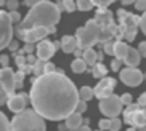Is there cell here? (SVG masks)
<instances>
[{"label": "cell", "instance_id": "24", "mask_svg": "<svg viewBox=\"0 0 146 131\" xmlns=\"http://www.w3.org/2000/svg\"><path fill=\"white\" fill-rule=\"evenodd\" d=\"M77 2V10L80 11H90L93 8V0H76Z\"/></svg>", "mask_w": 146, "mask_h": 131}, {"label": "cell", "instance_id": "48", "mask_svg": "<svg viewBox=\"0 0 146 131\" xmlns=\"http://www.w3.org/2000/svg\"><path fill=\"white\" fill-rule=\"evenodd\" d=\"M103 51H98V63H103Z\"/></svg>", "mask_w": 146, "mask_h": 131}, {"label": "cell", "instance_id": "21", "mask_svg": "<svg viewBox=\"0 0 146 131\" xmlns=\"http://www.w3.org/2000/svg\"><path fill=\"white\" fill-rule=\"evenodd\" d=\"M82 59L87 63V66H92L93 67L95 64L98 63V53L93 50V48H88V50L84 51V58Z\"/></svg>", "mask_w": 146, "mask_h": 131}, {"label": "cell", "instance_id": "10", "mask_svg": "<svg viewBox=\"0 0 146 131\" xmlns=\"http://www.w3.org/2000/svg\"><path fill=\"white\" fill-rule=\"evenodd\" d=\"M119 78L124 82L127 86H140L141 82L145 80V75H143L141 72H140V69H137V67H125V69H120Z\"/></svg>", "mask_w": 146, "mask_h": 131}, {"label": "cell", "instance_id": "43", "mask_svg": "<svg viewBox=\"0 0 146 131\" xmlns=\"http://www.w3.org/2000/svg\"><path fill=\"white\" fill-rule=\"evenodd\" d=\"M138 51H140L141 58H146V42H141L138 45Z\"/></svg>", "mask_w": 146, "mask_h": 131}, {"label": "cell", "instance_id": "54", "mask_svg": "<svg viewBox=\"0 0 146 131\" xmlns=\"http://www.w3.org/2000/svg\"><path fill=\"white\" fill-rule=\"evenodd\" d=\"M111 2H114V0H111Z\"/></svg>", "mask_w": 146, "mask_h": 131}, {"label": "cell", "instance_id": "17", "mask_svg": "<svg viewBox=\"0 0 146 131\" xmlns=\"http://www.w3.org/2000/svg\"><path fill=\"white\" fill-rule=\"evenodd\" d=\"M82 125H84V118H82V114H79V112H74L72 115H69L66 118V126L71 131H77Z\"/></svg>", "mask_w": 146, "mask_h": 131}, {"label": "cell", "instance_id": "38", "mask_svg": "<svg viewBox=\"0 0 146 131\" xmlns=\"http://www.w3.org/2000/svg\"><path fill=\"white\" fill-rule=\"evenodd\" d=\"M122 63H124V61L114 59V61L111 63V70H119V72H120V66H122Z\"/></svg>", "mask_w": 146, "mask_h": 131}, {"label": "cell", "instance_id": "47", "mask_svg": "<svg viewBox=\"0 0 146 131\" xmlns=\"http://www.w3.org/2000/svg\"><path fill=\"white\" fill-rule=\"evenodd\" d=\"M122 5H132V3H137V0H120Z\"/></svg>", "mask_w": 146, "mask_h": 131}, {"label": "cell", "instance_id": "44", "mask_svg": "<svg viewBox=\"0 0 146 131\" xmlns=\"http://www.w3.org/2000/svg\"><path fill=\"white\" fill-rule=\"evenodd\" d=\"M34 48H37L35 47V43H26V45H24V51H26L27 55L34 53Z\"/></svg>", "mask_w": 146, "mask_h": 131}, {"label": "cell", "instance_id": "37", "mask_svg": "<svg viewBox=\"0 0 146 131\" xmlns=\"http://www.w3.org/2000/svg\"><path fill=\"white\" fill-rule=\"evenodd\" d=\"M87 110V101H79V104H77V110H76V112H79V114H84V112H85Z\"/></svg>", "mask_w": 146, "mask_h": 131}, {"label": "cell", "instance_id": "4", "mask_svg": "<svg viewBox=\"0 0 146 131\" xmlns=\"http://www.w3.org/2000/svg\"><path fill=\"white\" fill-rule=\"evenodd\" d=\"M117 16H119V35H117V40H122V38H124L125 42L135 40L137 30L140 27L141 16H137L133 13L125 11L124 8L117 10Z\"/></svg>", "mask_w": 146, "mask_h": 131}, {"label": "cell", "instance_id": "35", "mask_svg": "<svg viewBox=\"0 0 146 131\" xmlns=\"http://www.w3.org/2000/svg\"><path fill=\"white\" fill-rule=\"evenodd\" d=\"M120 126H122V122H120V118H112V126L109 131H119Z\"/></svg>", "mask_w": 146, "mask_h": 131}, {"label": "cell", "instance_id": "5", "mask_svg": "<svg viewBox=\"0 0 146 131\" xmlns=\"http://www.w3.org/2000/svg\"><path fill=\"white\" fill-rule=\"evenodd\" d=\"M98 32H100V26L96 24L95 19L87 21L85 26L79 27L77 32H76V38L79 42V48L82 50H88L93 45L98 43Z\"/></svg>", "mask_w": 146, "mask_h": 131}, {"label": "cell", "instance_id": "32", "mask_svg": "<svg viewBox=\"0 0 146 131\" xmlns=\"http://www.w3.org/2000/svg\"><path fill=\"white\" fill-rule=\"evenodd\" d=\"M111 0H93V5L98 8H108V5H111Z\"/></svg>", "mask_w": 146, "mask_h": 131}, {"label": "cell", "instance_id": "19", "mask_svg": "<svg viewBox=\"0 0 146 131\" xmlns=\"http://www.w3.org/2000/svg\"><path fill=\"white\" fill-rule=\"evenodd\" d=\"M129 50H130V47L124 42V40H116V48H114V56H116V59L125 61V58L129 55Z\"/></svg>", "mask_w": 146, "mask_h": 131}, {"label": "cell", "instance_id": "46", "mask_svg": "<svg viewBox=\"0 0 146 131\" xmlns=\"http://www.w3.org/2000/svg\"><path fill=\"white\" fill-rule=\"evenodd\" d=\"M56 5H58V8H60V11H61V13L66 11V8H64V2H63V0H58V2H56Z\"/></svg>", "mask_w": 146, "mask_h": 131}, {"label": "cell", "instance_id": "42", "mask_svg": "<svg viewBox=\"0 0 146 131\" xmlns=\"http://www.w3.org/2000/svg\"><path fill=\"white\" fill-rule=\"evenodd\" d=\"M8 50L11 51V53H16V51L19 50V43H18L16 40H13V42H11V43L8 45Z\"/></svg>", "mask_w": 146, "mask_h": 131}, {"label": "cell", "instance_id": "34", "mask_svg": "<svg viewBox=\"0 0 146 131\" xmlns=\"http://www.w3.org/2000/svg\"><path fill=\"white\" fill-rule=\"evenodd\" d=\"M135 8L138 11H146V0H137V3H135Z\"/></svg>", "mask_w": 146, "mask_h": 131}, {"label": "cell", "instance_id": "2", "mask_svg": "<svg viewBox=\"0 0 146 131\" xmlns=\"http://www.w3.org/2000/svg\"><path fill=\"white\" fill-rule=\"evenodd\" d=\"M61 19V11L58 5L45 0L42 3L35 5L27 11L21 24H18L19 29H32V27H50L56 26Z\"/></svg>", "mask_w": 146, "mask_h": 131}, {"label": "cell", "instance_id": "49", "mask_svg": "<svg viewBox=\"0 0 146 131\" xmlns=\"http://www.w3.org/2000/svg\"><path fill=\"white\" fill-rule=\"evenodd\" d=\"M53 43H55V48H56V50H60V48H61V40H56V42H53Z\"/></svg>", "mask_w": 146, "mask_h": 131}, {"label": "cell", "instance_id": "8", "mask_svg": "<svg viewBox=\"0 0 146 131\" xmlns=\"http://www.w3.org/2000/svg\"><path fill=\"white\" fill-rule=\"evenodd\" d=\"M122 107H124L122 99H120V96H116V94L100 101V110L106 118H117V115L122 112Z\"/></svg>", "mask_w": 146, "mask_h": 131}, {"label": "cell", "instance_id": "45", "mask_svg": "<svg viewBox=\"0 0 146 131\" xmlns=\"http://www.w3.org/2000/svg\"><path fill=\"white\" fill-rule=\"evenodd\" d=\"M0 63H2V67H10L8 64H10V59H8V56L7 55H2L0 56Z\"/></svg>", "mask_w": 146, "mask_h": 131}, {"label": "cell", "instance_id": "33", "mask_svg": "<svg viewBox=\"0 0 146 131\" xmlns=\"http://www.w3.org/2000/svg\"><path fill=\"white\" fill-rule=\"evenodd\" d=\"M7 7H8V11H16L18 7H19V2L18 0H8L7 2Z\"/></svg>", "mask_w": 146, "mask_h": 131}, {"label": "cell", "instance_id": "28", "mask_svg": "<svg viewBox=\"0 0 146 131\" xmlns=\"http://www.w3.org/2000/svg\"><path fill=\"white\" fill-rule=\"evenodd\" d=\"M64 2V8L68 13H72L74 10H77V2L76 0H63Z\"/></svg>", "mask_w": 146, "mask_h": 131}, {"label": "cell", "instance_id": "15", "mask_svg": "<svg viewBox=\"0 0 146 131\" xmlns=\"http://www.w3.org/2000/svg\"><path fill=\"white\" fill-rule=\"evenodd\" d=\"M95 21L98 26H111L114 24V19H112V13L108 8H98L96 10V14H95Z\"/></svg>", "mask_w": 146, "mask_h": 131}, {"label": "cell", "instance_id": "52", "mask_svg": "<svg viewBox=\"0 0 146 131\" xmlns=\"http://www.w3.org/2000/svg\"><path fill=\"white\" fill-rule=\"evenodd\" d=\"M96 131H103V130H96Z\"/></svg>", "mask_w": 146, "mask_h": 131}, {"label": "cell", "instance_id": "39", "mask_svg": "<svg viewBox=\"0 0 146 131\" xmlns=\"http://www.w3.org/2000/svg\"><path fill=\"white\" fill-rule=\"evenodd\" d=\"M24 2V5L26 7H29V8H32V7H35V5L42 3V2H45V0H23Z\"/></svg>", "mask_w": 146, "mask_h": 131}, {"label": "cell", "instance_id": "1", "mask_svg": "<svg viewBox=\"0 0 146 131\" xmlns=\"http://www.w3.org/2000/svg\"><path fill=\"white\" fill-rule=\"evenodd\" d=\"M29 99L40 117L53 122L66 120L77 110L79 90L61 69L32 78Z\"/></svg>", "mask_w": 146, "mask_h": 131}, {"label": "cell", "instance_id": "27", "mask_svg": "<svg viewBox=\"0 0 146 131\" xmlns=\"http://www.w3.org/2000/svg\"><path fill=\"white\" fill-rule=\"evenodd\" d=\"M98 126H100V130H103V131H109L112 126V118H101Z\"/></svg>", "mask_w": 146, "mask_h": 131}, {"label": "cell", "instance_id": "6", "mask_svg": "<svg viewBox=\"0 0 146 131\" xmlns=\"http://www.w3.org/2000/svg\"><path fill=\"white\" fill-rule=\"evenodd\" d=\"M124 122L133 128L141 130V128L146 126V112L138 106V102L137 104H130L124 110Z\"/></svg>", "mask_w": 146, "mask_h": 131}, {"label": "cell", "instance_id": "40", "mask_svg": "<svg viewBox=\"0 0 146 131\" xmlns=\"http://www.w3.org/2000/svg\"><path fill=\"white\" fill-rule=\"evenodd\" d=\"M138 106H140V107H141V109L146 112V93H143L141 96L138 97Z\"/></svg>", "mask_w": 146, "mask_h": 131}, {"label": "cell", "instance_id": "22", "mask_svg": "<svg viewBox=\"0 0 146 131\" xmlns=\"http://www.w3.org/2000/svg\"><path fill=\"white\" fill-rule=\"evenodd\" d=\"M79 96H80L82 101H90V99H93L95 97V90L90 88V86H82L80 90H79Z\"/></svg>", "mask_w": 146, "mask_h": 131}, {"label": "cell", "instance_id": "23", "mask_svg": "<svg viewBox=\"0 0 146 131\" xmlns=\"http://www.w3.org/2000/svg\"><path fill=\"white\" fill-rule=\"evenodd\" d=\"M71 69H72V72H76V74H82V72L88 70L87 69V63L84 59H74L72 63H71Z\"/></svg>", "mask_w": 146, "mask_h": 131}, {"label": "cell", "instance_id": "50", "mask_svg": "<svg viewBox=\"0 0 146 131\" xmlns=\"http://www.w3.org/2000/svg\"><path fill=\"white\" fill-rule=\"evenodd\" d=\"M127 131H137V128H133V126H130V128H129V130H127Z\"/></svg>", "mask_w": 146, "mask_h": 131}, {"label": "cell", "instance_id": "53", "mask_svg": "<svg viewBox=\"0 0 146 131\" xmlns=\"http://www.w3.org/2000/svg\"><path fill=\"white\" fill-rule=\"evenodd\" d=\"M145 80H146V74H145Z\"/></svg>", "mask_w": 146, "mask_h": 131}, {"label": "cell", "instance_id": "29", "mask_svg": "<svg viewBox=\"0 0 146 131\" xmlns=\"http://www.w3.org/2000/svg\"><path fill=\"white\" fill-rule=\"evenodd\" d=\"M15 77H16V85H18V88H21L23 83H24V77H26V74L23 70H18L15 72Z\"/></svg>", "mask_w": 146, "mask_h": 131}, {"label": "cell", "instance_id": "36", "mask_svg": "<svg viewBox=\"0 0 146 131\" xmlns=\"http://www.w3.org/2000/svg\"><path fill=\"white\" fill-rule=\"evenodd\" d=\"M56 70H58V69L55 67V64H53V63L48 61V63L45 64V74H53V72H56Z\"/></svg>", "mask_w": 146, "mask_h": 131}, {"label": "cell", "instance_id": "51", "mask_svg": "<svg viewBox=\"0 0 146 131\" xmlns=\"http://www.w3.org/2000/svg\"><path fill=\"white\" fill-rule=\"evenodd\" d=\"M138 131H146V126H145V128H141V130H138Z\"/></svg>", "mask_w": 146, "mask_h": 131}, {"label": "cell", "instance_id": "13", "mask_svg": "<svg viewBox=\"0 0 146 131\" xmlns=\"http://www.w3.org/2000/svg\"><path fill=\"white\" fill-rule=\"evenodd\" d=\"M35 50H37V58L42 59V61H45V63H48L56 53L55 43L50 42L48 38H45V40H42V42L37 43V48H35Z\"/></svg>", "mask_w": 146, "mask_h": 131}, {"label": "cell", "instance_id": "25", "mask_svg": "<svg viewBox=\"0 0 146 131\" xmlns=\"http://www.w3.org/2000/svg\"><path fill=\"white\" fill-rule=\"evenodd\" d=\"M0 131H11V122H8L5 114H0Z\"/></svg>", "mask_w": 146, "mask_h": 131}, {"label": "cell", "instance_id": "18", "mask_svg": "<svg viewBox=\"0 0 146 131\" xmlns=\"http://www.w3.org/2000/svg\"><path fill=\"white\" fill-rule=\"evenodd\" d=\"M140 61H141V55H140L138 48L130 47L129 55H127V58H125V61H124L125 66H127V67H137L138 64H140Z\"/></svg>", "mask_w": 146, "mask_h": 131}, {"label": "cell", "instance_id": "41", "mask_svg": "<svg viewBox=\"0 0 146 131\" xmlns=\"http://www.w3.org/2000/svg\"><path fill=\"white\" fill-rule=\"evenodd\" d=\"M140 29H141V30H143V34L146 35V11L143 13L141 19H140Z\"/></svg>", "mask_w": 146, "mask_h": 131}, {"label": "cell", "instance_id": "7", "mask_svg": "<svg viewBox=\"0 0 146 131\" xmlns=\"http://www.w3.org/2000/svg\"><path fill=\"white\" fill-rule=\"evenodd\" d=\"M48 34H52V26L50 27H32V29H19L16 27V35L26 43H37L45 40Z\"/></svg>", "mask_w": 146, "mask_h": 131}, {"label": "cell", "instance_id": "9", "mask_svg": "<svg viewBox=\"0 0 146 131\" xmlns=\"http://www.w3.org/2000/svg\"><path fill=\"white\" fill-rule=\"evenodd\" d=\"M13 22L10 19V13H0V48H7L13 42Z\"/></svg>", "mask_w": 146, "mask_h": 131}, {"label": "cell", "instance_id": "20", "mask_svg": "<svg viewBox=\"0 0 146 131\" xmlns=\"http://www.w3.org/2000/svg\"><path fill=\"white\" fill-rule=\"evenodd\" d=\"M90 70H92V75H93L95 78H98V80L104 78V77H106V74H108V67L104 66L103 63H96L93 67L90 69Z\"/></svg>", "mask_w": 146, "mask_h": 131}, {"label": "cell", "instance_id": "31", "mask_svg": "<svg viewBox=\"0 0 146 131\" xmlns=\"http://www.w3.org/2000/svg\"><path fill=\"white\" fill-rule=\"evenodd\" d=\"M120 99H122V104L124 106H130V104H133V97L130 93H124L122 96H120Z\"/></svg>", "mask_w": 146, "mask_h": 131}, {"label": "cell", "instance_id": "3", "mask_svg": "<svg viewBox=\"0 0 146 131\" xmlns=\"http://www.w3.org/2000/svg\"><path fill=\"white\" fill-rule=\"evenodd\" d=\"M11 131H45V118L34 109H26L15 114L11 120Z\"/></svg>", "mask_w": 146, "mask_h": 131}, {"label": "cell", "instance_id": "11", "mask_svg": "<svg viewBox=\"0 0 146 131\" xmlns=\"http://www.w3.org/2000/svg\"><path fill=\"white\" fill-rule=\"evenodd\" d=\"M0 88H3L10 96H13L15 90L18 88L15 72L10 67H2V70H0Z\"/></svg>", "mask_w": 146, "mask_h": 131}, {"label": "cell", "instance_id": "30", "mask_svg": "<svg viewBox=\"0 0 146 131\" xmlns=\"http://www.w3.org/2000/svg\"><path fill=\"white\" fill-rule=\"evenodd\" d=\"M10 13V19H11V22H16V24H21L23 19H21V14L18 11H8Z\"/></svg>", "mask_w": 146, "mask_h": 131}, {"label": "cell", "instance_id": "16", "mask_svg": "<svg viewBox=\"0 0 146 131\" xmlns=\"http://www.w3.org/2000/svg\"><path fill=\"white\" fill-rule=\"evenodd\" d=\"M77 48H79V42L76 37L64 35V37L61 38V50L64 51V53H74Z\"/></svg>", "mask_w": 146, "mask_h": 131}, {"label": "cell", "instance_id": "14", "mask_svg": "<svg viewBox=\"0 0 146 131\" xmlns=\"http://www.w3.org/2000/svg\"><path fill=\"white\" fill-rule=\"evenodd\" d=\"M8 109L15 114H19L23 110H26V106H27V94L26 93H18V94H13L10 96L8 99Z\"/></svg>", "mask_w": 146, "mask_h": 131}, {"label": "cell", "instance_id": "26", "mask_svg": "<svg viewBox=\"0 0 146 131\" xmlns=\"http://www.w3.org/2000/svg\"><path fill=\"white\" fill-rule=\"evenodd\" d=\"M114 48H116V42H114V40L106 42L103 45V51L106 53V55H109V56H114Z\"/></svg>", "mask_w": 146, "mask_h": 131}, {"label": "cell", "instance_id": "12", "mask_svg": "<svg viewBox=\"0 0 146 131\" xmlns=\"http://www.w3.org/2000/svg\"><path fill=\"white\" fill-rule=\"evenodd\" d=\"M116 88V80L114 78H109V77H104L96 83L95 86V97H98L100 101L101 99H106V97L112 96V91Z\"/></svg>", "mask_w": 146, "mask_h": 131}]
</instances>
